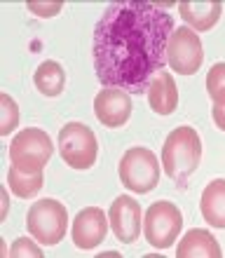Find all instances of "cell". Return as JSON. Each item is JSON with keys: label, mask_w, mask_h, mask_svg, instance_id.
Listing matches in <instances>:
<instances>
[{"label": "cell", "mask_w": 225, "mask_h": 258, "mask_svg": "<svg viewBox=\"0 0 225 258\" xmlns=\"http://www.w3.org/2000/svg\"><path fill=\"white\" fill-rule=\"evenodd\" d=\"M33 82L38 92L45 96H59L66 87V73L63 66L56 61H42L33 75Z\"/></svg>", "instance_id": "2e32d148"}, {"label": "cell", "mask_w": 225, "mask_h": 258, "mask_svg": "<svg viewBox=\"0 0 225 258\" xmlns=\"http://www.w3.org/2000/svg\"><path fill=\"white\" fill-rule=\"evenodd\" d=\"M26 228L40 244H59L68 228V211L59 200H38L28 209Z\"/></svg>", "instance_id": "3957f363"}, {"label": "cell", "mask_w": 225, "mask_h": 258, "mask_svg": "<svg viewBox=\"0 0 225 258\" xmlns=\"http://www.w3.org/2000/svg\"><path fill=\"white\" fill-rule=\"evenodd\" d=\"M59 155L73 169L94 167L99 155V141L94 132L82 122H68L59 132Z\"/></svg>", "instance_id": "5b68a950"}, {"label": "cell", "mask_w": 225, "mask_h": 258, "mask_svg": "<svg viewBox=\"0 0 225 258\" xmlns=\"http://www.w3.org/2000/svg\"><path fill=\"white\" fill-rule=\"evenodd\" d=\"M181 228H183V214L178 211L176 204L167 202V200L150 204V209L145 211L143 232L150 246L155 249H169L176 242Z\"/></svg>", "instance_id": "52a82bcc"}, {"label": "cell", "mask_w": 225, "mask_h": 258, "mask_svg": "<svg viewBox=\"0 0 225 258\" xmlns=\"http://www.w3.org/2000/svg\"><path fill=\"white\" fill-rule=\"evenodd\" d=\"M202 216L213 228H225V178H216L202 192Z\"/></svg>", "instance_id": "9a60e30c"}, {"label": "cell", "mask_w": 225, "mask_h": 258, "mask_svg": "<svg viewBox=\"0 0 225 258\" xmlns=\"http://www.w3.org/2000/svg\"><path fill=\"white\" fill-rule=\"evenodd\" d=\"M54 153L52 139L42 129H21L10 143V160L24 171H42Z\"/></svg>", "instance_id": "8992f818"}, {"label": "cell", "mask_w": 225, "mask_h": 258, "mask_svg": "<svg viewBox=\"0 0 225 258\" xmlns=\"http://www.w3.org/2000/svg\"><path fill=\"white\" fill-rule=\"evenodd\" d=\"M120 181L124 188L138 195L155 190V185L160 183V162L153 155V150L143 146L127 150L120 160Z\"/></svg>", "instance_id": "277c9868"}, {"label": "cell", "mask_w": 225, "mask_h": 258, "mask_svg": "<svg viewBox=\"0 0 225 258\" xmlns=\"http://www.w3.org/2000/svg\"><path fill=\"white\" fill-rule=\"evenodd\" d=\"M94 113L99 117V122L106 127H122L131 117V96L122 89L103 87L94 99Z\"/></svg>", "instance_id": "30bf717a"}, {"label": "cell", "mask_w": 225, "mask_h": 258, "mask_svg": "<svg viewBox=\"0 0 225 258\" xmlns=\"http://www.w3.org/2000/svg\"><path fill=\"white\" fill-rule=\"evenodd\" d=\"M178 12L192 31H209L218 24L223 5L220 3H178Z\"/></svg>", "instance_id": "5bb4252c"}, {"label": "cell", "mask_w": 225, "mask_h": 258, "mask_svg": "<svg viewBox=\"0 0 225 258\" xmlns=\"http://www.w3.org/2000/svg\"><path fill=\"white\" fill-rule=\"evenodd\" d=\"M10 256H31V258H42V249L35 244L33 239L28 237H19L10 249Z\"/></svg>", "instance_id": "ffe728a7"}, {"label": "cell", "mask_w": 225, "mask_h": 258, "mask_svg": "<svg viewBox=\"0 0 225 258\" xmlns=\"http://www.w3.org/2000/svg\"><path fill=\"white\" fill-rule=\"evenodd\" d=\"M61 7V3H28V10L35 12L38 17H56Z\"/></svg>", "instance_id": "44dd1931"}, {"label": "cell", "mask_w": 225, "mask_h": 258, "mask_svg": "<svg viewBox=\"0 0 225 258\" xmlns=\"http://www.w3.org/2000/svg\"><path fill=\"white\" fill-rule=\"evenodd\" d=\"M19 106L14 103L10 94H0V134L7 136L12 134V129L19 124Z\"/></svg>", "instance_id": "ac0fdd59"}, {"label": "cell", "mask_w": 225, "mask_h": 258, "mask_svg": "<svg viewBox=\"0 0 225 258\" xmlns=\"http://www.w3.org/2000/svg\"><path fill=\"white\" fill-rule=\"evenodd\" d=\"M202 162V141L192 127H176L162 148V167L167 176L183 185Z\"/></svg>", "instance_id": "7a4b0ae2"}, {"label": "cell", "mask_w": 225, "mask_h": 258, "mask_svg": "<svg viewBox=\"0 0 225 258\" xmlns=\"http://www.w3.org/2000/svg\"><path fill=\"white\" fill-rule=\"evenodd\" d=\"M174 17L155 3H110L92 35L94 73L103 87L143 94L167 63Z\"/></svg>", "instance_id": "6da1fadb"}, {"label": "cell", "mask_w": 225, "mask_h": 258, "mask_svg": "<svg viewBox=\"0 0 225 258\" xmlns=\"http://www.w3.org/2000/svg\"><path fill=\"white\" fill-rule=\"evenodd\" d=\"M108 232V221L106 214L99 207H87L82 209L73 221V242L78 249H94L106 239Z\"/></svg>", "instance_id": "8fae6325"}, {"label": "cell", "mask_w": 225, "mask_h": 258, "mask_svg": "<svg viewBox=\"0 0 225 258\" xmlns=\"http://www.w3.org/2000/svg\"><path fill=\"white\" fill-rule=\"evenodd\" d=\"M167 61L181 75H192L199 71L204 61V49H202L199 35L192 28L181 26L174 31L169 47H167Z\"/></svg>", "instance_id": "ba28073f"}, {"label": "cell", "mask_w": 225, "mask_h": 258, "mask_svg": "<svg viewBox=\"0 0 225 258\" xmlns=\"http://www.w3.org/2000/svg\"><path fill=\"white\" fill-rule=\"evenodd\" d=\"M108 218L110 225H113V232L117 235L120 242L131 244V242L138 239L143 221H141V204L136 200H131L129 195L115 197V202L110 204Z\"/></svg>", "instance_id": "9c48e42d"}, {"label": "cell", "mask_w": 225, "mask_h": 258, "mask_svg": "<svg viewBox=\"0 0 225 258\" xmlns=\"http://www.w3.org/2000/svg\"><path fill=\"white\" fill-rule=\"evenodd\" d=\"M176 256L178 258H220L223 251H220L218 242H216V237L211 232L195 228V230H188V235L178 242Z\"/></svg>", "instance_id": "4fadbf2b"}, {"label": "cell", "mask_w": 225, "mask_h": 258, "mask_svg": "<svg viewBox=\"0 0 225 258\" xmlns=\"http://www.w3.org/2000/svg\"><path fill=\"white\" fill-rule=\"evenodd\" d=\"M211 115H213V122H216V127L225 132V103H213Z\"/></svg>", "instance_id": "7402d4cb"}, {"label": "cell", "mask_w": 225, "mask_h": 258, "mask_svg": "<svg viewBox=\"0 0 225 258\" xmlns=\"http://www.w3.org/2000/svg\"><path fill=\"white\" fill-rule=\"evenodd\" d=\"M7 185H10V190L17 197H21V200L35 197L42 188V171H24L12 164L10 171H7Z\"/></svg>", "instance_id": "e0dca14e"}, {"label": "cell", "mask_w": 225, "mask_h": 258, "mask_svg": "<svg viewBox=\"0 0 225 258\" xmlns=\"http://www.w3.org/2000/svg\"><path fill=\"white\" fill-rule=\"evenodd\" d=\"M206 92L213 103H225V61L213 63L206 73Z\"/></svg>", "instance_id": "d6986e66"}, {"label": "cell", "mask_w": 225, "mask_h": 258, "mask_svg": "<svg viewBox=\"0 0 225 258\" xmlns=\"http://www.w3.org/2000/svg\"><path fill=\"white\" fill-rule=\"evenodd\" d=\"M148 103L150 110H155L157 115H171L178 106V89L176 80L171 78V73H160L153 78L148 87Z\"/></svg>", "instance_id": "7c38bea8"}]
</instances>
